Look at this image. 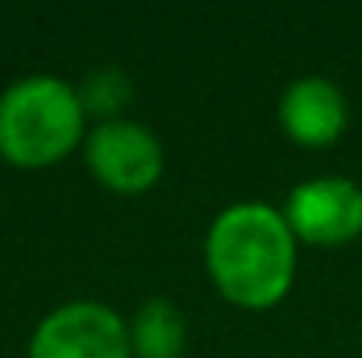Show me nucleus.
Returning <instances> with one entry per match:
<instances>
[{
  "label": "nucleus",
  "mask_w": 362,
  "mask_h": 358,
  "mask_svg": "<svg viewBox=\"0 0 362 358\" xmlns=\"http://www.w3.org/2000/svg\"><path fill=\"white\" fill-rule=\"evenodd\" d=\"M204 256L229 302L243 309H267L292 288L296 236L281 211L243 201L211 222Z\"/></svg>",
  "instance_id": "nucleus-1"
},
{
  "label": "nucleus",
  "mask_w": 362,
  "mask_h": 358,
  "mask_svg": "<svg viewBox=\"0 0 362 358\" xmlns=\"http://www.w3.org/2000/svg\"><path fill=\"white\" fill-rule=\"evenodd\" d=\"M85 133L78 92L49 74L14 81L0 95V155L21 169L60 162Z\"/></svg>",
  "instance_id": "nucleus-2"
},
{
  "label": "nucleus",
  "mask_w": 362,
  "mask_h": 358,
  "mask_svg": "<svg viewBox=\"0 0 362 358\" xmlns=\"http://www.w3.org/2000/svg\"><path fill=\"white\" fill-rule=\"evenodd\" d=\"M130 327L117 309L78 299L53 309L32 334L28 358H130Z\"/></svg>",
  "instance_id": "nucleus-3"
},
{
  "label": "nucleus",
  "mask_w": 362,
  "mask_h": 358,
  "mask_svg": "<svg viewBox=\"0 0 362 358\" xmlns=\"http://www.w3.org/2000/svg\"><path fill=\"white\" fill-rule=\"evenodd\" d=\"M88 169L117 193H141L162 176L158 137L134 119H106L85 141Z\"/></svg>",
  "instance_id": "nucleus-4"
},
{
  "label": "nucleus",
  "mask_w": 362,
  "mask_h": 358,
  "mask_svg": "<svg viewBox=\"0 0 362 358\" xmlns=\"http://www.w3.org/2000/svg\"><path fill=\"white\" fill-rule=\"evenodd\" d=\"M285 222L296 239L338 246L362 236V186L345 176L306 179L288 193Z\"/></svg>",
  "instance_id": "nucleus-5"
},
{
  "label": "nucleus",
  "mask_w": 362,
  "mask_h": 358,
  "mask_svg": "<svg viewBox=\"0 0 362 358\" xmlns=\"http://www.w3.org/2000/svg\"><path fill=\"white\" fill-rule=\"evenodd\" d=\"M278 117L292 141L306 148H327L341 137L349 123V102L334 81L310 74V78H296L285 88L278 102Z\"/></svg>",
  "instance_id": "nucleus-6"
},
{
  "label": "nucleus",
  "mask_w": 362,
  "mask_h": 358,
  "mask_svg": "<svg viewBox=\"0 0 362 358\" xmlns=\"http://www.w3.org/2000/svg\"><path fill=\"white\" fill-rule=\"evenodd\" d=\"M187 345V323L176 302L148 299L130 323V352L137 358H180Z\"/></svg>",
  "instance_id": "nucleus-7"
},
{
  "label": "nucleus",
  "mask_w": 362,
  "mask_h": 358,
  "mask_svg": "<svg viewBox=\"0 0 362 358\" xmlns=\"http://www.w3.org/2000/svg\"><path fill=\"white\" fill-rule=\"evenodd\" d=\"M78 99H81L85 113L103 117V123H106V119H120L117 113L130 102V81H127V74L117 71V67L92 71V74L85 78V88L78 92Z\"/></svg>",
  "instance_id": "nucleus-8"
}]
</instances>
